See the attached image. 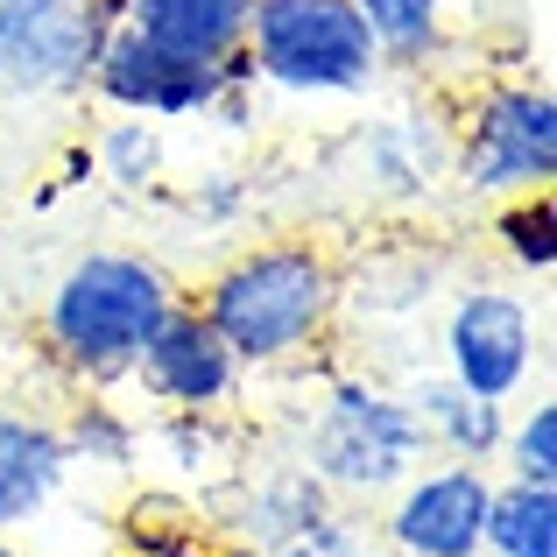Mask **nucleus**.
Masks as SVG:
<instances>
[{
  "instance_id": "20e7f679",
  "label": "nucleus",
  "mask_w": 557,
  "mask_h": 557,
  "mask_svg": "<svg viewBox=\"0 0 557 557\" xmlns=\"http://www.w3.org/2000/svg\"><path fill=\"white\" fill-rule=\"evenodd\" d=\"M247 57L297 99H368L388 78L354 0H247Z\"/></svg>"
},
{
  "instance_id": "423d86ee",
  "label": "nucleus",
  "mask_w": 557,
  "mask_h": 557,
  "mask_svg": "<svg viewBox=\"0 0 557 557\" xmlns=\"http://www.w3.org/2000/svg\"><path fill=\"white\" fill-rule=\"evenodd\" d=\"M113 22L121 0H0V99L8 107L78 99Z\"/></svg>"
},
{
  "instance_id": "7ed1b4c3",
  "label": "nucleus",
  "mask_w": 557,
  "mask_h": 557,
  "mask_svg": "<svg viewBox=\"0 0 557 557\" xmlns=\"http://www.w3.org/2000/svg\"><path fill=\"white\" fill-rule=\"evenodd\" d=\"M423 459H431V437H423L417 409L403 403V388L374 374H339L304 431V466L325 480L332 502H381Z\"/></svg>"
},
{
  "instance_id": "b1692460",
  "label": "nucleus",
  "mask_w": 557,
  "mask_h": 557,
  "mask_svg": "<svg viewBox=\"0 0 557 557\" xmlns=\"http://www.w3.org/2000/svg\"><path fill=\"white\" fill-rule=\"evenodd\" d=\"M247 205H255V184H247L240 170H205V177L184 190V212L198 219V226H219V233L240 226Z\"/></svg>"
},
{
  "instance_id": "9d476101",
  "label": "nucleus",
  "mask_w": 557,
  "mask_h": 557,
  "mask_svg": "<svg viewBox=\"0 0 557 557\" xmlns=\"http://www.w3.org/2000/svg\"><path fill=\"white\" fill-rule=\"evenodd\" d=\"M360 177L374 198L417 205L451 177V121L437 107H403L360 135Z\"/></svg>"
},
{
  "instance_id": "dca6fc26",
  "label": "nucleus",
  "mask_w": 557,
  "mask_h": 557,
  "mask_svg": "<svg viewBox=\"0 0 557 557\" xmlns=\"http://www.w3.org/2000/svg\"><path fill=\"white\" fill-rule=\"evenodd\" d=\"M163 64H170V57L156 50L149 36H135L127 22H113L107 42H99V57H92L85 92H92L99 107H113V113H149L156 107V85H163Z\"/></svg>"
},
{
  "instance_id": "9b49d317",
  "label": "nucleus",
  "mask_w": 557,
  "mask_h": 557,
  "mask_svg": "<svg viewBox=\"0 0 557 557\" xmlns=\"http://www.w3.org/2000/svg\"><path fill=\"white\" fill-rule=\"evenodd\" d=\"M332 508H339V502L325 494V480H318L304 459L269 466L261 480H247V487H240V508H233V522H226L233 557H247V550L261 557V550L297 544V536H311Z\"/></svg>"
},
{
  "instance_id": "0eeeda50",
  "label": "nucleus",
  "mask_w": 557,
  "mask_h": 557,
  "mask_svg": "<svg viewBox=\"0 0 557 557\" xmlns=\"http://www.w3.org/2000/svg\"><path fill=\"white\" fill-rule=\"evenodd\" d=\"M445 374L480 403H516L530 388L536 360H544V325H536L530 297L502 283H466L445 311Z\"/></svg>"
},
{
  "instance_id": "1a4fd4ad",
  "label": "nucleus",
  "mask_w": 557,
  "mask_h": 557,
  "mask_svg": "<svg viewBox=\"0 0 557 557\" xmlns=\"http://www.w3.org/2000/svg\"><path fill=\"white\" fill-rule=\"evenodd\" d=\"M127 381H141V395H149L156 409H219V417H226V403L247 388V368L233 360V346L205 325L198 304L177 297L170 318L149 332V346H141V360H135Z\"/></svg>"
},
{
  "instance_id": "4468645a",
  "label": "nucleus",
  "mask_w": 557,
  "mask_h": 557,
  "mask_svg": "<svg viewBox=\"0 0 557 557\" xmlns=\"http://www.w3.org/2000/svg\"><path fill=\"white\" fill-rule=\"evenodd\" d=\"M121 22L163 57L219 64L247 42V0H121Z\"/></svg>"
},
{
  "instance_id": "412c9836",
  "label": "nucleus",
  "mask_w": 557,
  "mask_h": 557,
  "mask_svg": "<svg viewBox=\"0 0 557 557\" xmlns=\"http://www.w3.org/2000/svg\"><path fill=\"white\" fill-rule=\"evenodd\" d=\"M156 445L170 451L177 473L205 480L226 466V423H219V409H163L156 417Z\"/></svg>"
},
{
  "instance_id": "f3484780",
  "label": "nucleus",
  "mask_w": 557,
  "mask_h": 557,
  "mask_svg": "<svg viewBox=\"0 0 557 557\" xmlns=\"http://www.w3.org/2000/svg\"><path fill=\"white\" fill-rule=\"evenodd\" d=\"M480 550H494V557H557V487L494 480Z\"/></svg>"
},
{
  "instance_id": "2eb2a0df",
  "label": "nucleus",
  "mask_w": 557,
  "mask_h": 557,
  "mask_svg": "<svg viewBox=\"0 0 557 557\" xmlns=\"http://www.w3.org/2000/svg\"><path fill=\"white\" fill-rule=\"evenodd\" d=\"M354 8L381 50V71L423 78L451 42V0H354Z\"/></svg>"
},
{
  "instance_id": "f257e3e1",
  "label": "nucleus",
  "mask_w": 557,
  "mask_h": 557,
  "mask_svg": "<svg viewBox=\"0 0 557 557\" xmlns=\"http://www.w3.org/2000/svg\"><path fill=\"white\" fill-rule=\"evenodd\" d=\"M205 311V325L233 346L247 374H269L304 360L311 346L332 339L339 325V261L325 240H255L240 255H226L205 289L190 297Z\"/></svg>"
},
{
  "instance_id": "4be33fe9",
  "label": "nucleus",
  "mask_w": 557,
  "mask_h": 557,
  "mask_svg": "<svg viewBox=\"0 0 557 557\" xmlns=\"http://www.w3.org/2000/svg\"><path fill=\"white\" fill-rule=\"evenodd\" d=\"M502 466H508V480H522V487H557V403H536L530 417L508 423Z\"/></svg>"
},
{
  "instance_id": "bb28decb",
  "label": "nucleus",
  "mask_w": 557,
  "mask_h": 557,
  "mask_svg": "<svg viewBox=\"0 0 557 557\" xmlns=\"http://www.w3.org/2000/svg\"><path fill=\"white\" fill-rule=\"evenodd\" d=\"M0 557H28V550H14V544H8V536H0Z\"/></svg>"
},
{
  "instance_id": "aec40b11",
  "label": "nucleus",
  "mask_w": 557,
  "mask_h": 557,
  "mask_svg": "<svg viewBox=\"0 0 557 557\" xmlns=\"http://www.w3.org/2000/svg\"><path fill=\"white\" fill-rule=\"evenodd\" d=\"M494 247H502L522 275H550L557 269V198L550 190L502 198V212H494Z\"/></svg>"
},
{
  "instance_id": "5701e85b",
  "label": "nucleus",
  "mask_w": 557,
  "mask_h": 557,
  "mask_svg": "<svg viewBox=\"0 0 557 557\" xmlns=\"http://www.w3.org/2000/svg\"><path fill=\"white\" fill-rule=\"evenodd\" d=\"M219 92H226V64H190V57H170L163 85H156L149 121H212Z\"/></svg>"
},
{
  "instance_id": "f8f14e48",
  "label": "nucleus",
  "mask_w": 557,
  "mask_h": 557,
  "mask_svg": "<svg viewBox=\"0 0 557 557\" xmlns=\"http://www.w3.org/2000/svg\"><path fill=\"white\" fill-rule=\"evenodd\" d=\"M71 480V445L50 417H22L0 409V536L42 522V508L64 494Z\"/></svg>"
},
{
  "instance_id": "39448f33",
  "label": "nucleus",
  "mask_w": 557,
  "mask_h": 557,
  "mask_svg": "<svg viewBox=\"0 0 557 557\" xmlns=\"http://www.w3.org/2000/svg\"><path fill=\"white\" fill-rule=\"evenodd\" d=\"M451 184L466 198H522L557 184V92L530 71L480 85L451 121Z\"/></svg>"
},
{
  "instance_id": "f03ea898",
  "label": "nucleus",
  "mask_w": 557,
  "mask_h": 557,
  "mask_svg": "<svg viewBox=\"0 0 557 557\" xmlns=\"http://www.w3.org/2000/svg\"><path fill=\"white\" fill-rule=\"evenodd\" d=\"M177 275L141 247H85L42 297V346L78 388H113L135 374L149 332L177 304Z\"/></svg>"
},
{
  "instance_id": "6ab92c4d",
  "label": "nucleus",
  "mask_w": 557,
  "mask_h": 557,
  "mask_svg": "<svg viewBox=\"0 0 557 557\" xmlns=\"http://www.w3.org/2000/svg\"><path fill=\"white\" fill-rule=\"evenodd\" d=\"M64 445H71V466H99V473H127V466L141 459V423L127 417L121 403H107V395H85L78 409H71L64 423Z\"/></svg>"
},
{
  "instance_id": "393cba45",
  "label": "nucleus",
  "mask_w": 557,
  "mask_h": 557,
  "mask_svg": "<svg viewBox=\"0 0 557 557\" xmlns=\"http://www.w3.org/2000/svg\"><path fill=\"white\" fill-rule=\"evenodd\" d=\"M261 557H374V530H368V516L332 508L311 536H297V544H283V550H261Z\"/></svg>"
},
{
  "instance_id": "a878e982",
  "label": "nucleus",
  "mask_w": 557,
  "mask_h": 557,
  "mask_svg": "<svg viewBox=\"0 0 557 557\" xmlns=\"http://www.w3.org/2000/svg\"><path fill=\"white\" fill-rule=\"evenodd\" d=\"M135 550L141 557H233V550H212V544H205L198 522H184V530H156V536L135 530Z\"/></svg>"
},
{
  "instance_id": "a211bd4d",
  "label": "nucleus",
  "mask_w": 557,
  "mask_h": 557,
  "mask_svg": "<svg viewBox=\"0 0 557 557\" xmlns=\"http://www.w3.org/2000/svg\"><path fill=\"white\" fill-rule=\"evenodd\" d=\"M92 170L113 190H127V198L156 190V184H163V170H170L163 121H149V113H121V121H107V127H99V149H92Z\"/></svg>"
},
{
  "instance_id": "ddd939ff",
  "label": "nucleus",
  "mask_w": 557,
  "mask_h": 557,
  "mask_svg": "<svg viewBox=\"0 0 557 557\" xmlns=\"http://www.w3.org/2000/svg\"><path fill=\"white\" fill-rule=\"evenodd\" d=\"M403 403L417 409L423 437H431V451H445V459H466V466H494L502 459V437H508V403H480V395H466L451 374H417L403 388Z\"/></svg>"
},
{
  "instance_id": "6e6552de",
  "label": "nucleus",
  "mask_w": 557,
  "mask_h": 557,
  "mask_svg": "<svg viewBox=\"0 0 557 557\" xmlns=\"http://www.w3.org/2000/svg\"><path fill=\"white\" fill-rule=\"evenodd\" d=\"M487 502H494L487 466H466V459L417 466V473L388 494L374 536L388 544V557H480Z\"/></svg>"
}]
</instances>
